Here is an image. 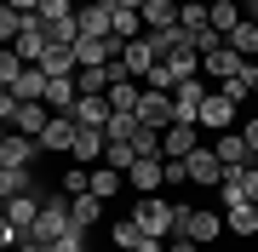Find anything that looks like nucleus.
<instances>
[{"mask_svg":"<svg viewBox=\"0 0 258 252\" xmlns=\"http://www.w3.org/2000/svg\"><path fill=\"white\" fill-rule=\"evenodd\" d=\"M75 98H81V86H75V75H57V80H46V109L52 115H75Z\"/></svg>","mask_w":258,"mask_h":252,"instance_id":"ddd939ff","label":"nucleus"},{"mask_svg":"<svg viewBox=\"0 0 258 252\" xmlns=\"http://www.w3.org/2000/svg\"><path fill=\"white\" fill-rule=\"evenodd\" d=\"M6 6H12V12H35L40 0H6Z\"/></svg>","mask_w":258,"mask_h":252,"instance_id":"de8ad7c7","label":"nucleus"},{"mask_svg":"<svg viewBox=\"0 0 258 252\" xmlns=\"http://www.w3.org/2000/svg\"><path fill=\"white\" fill-rule=\"evenodd\" d=\"M207 12H212V35H230V29L247 18V12H241V0H212Z\"/></svg>","mask_w":258,"mask_h":252,"instance_id":"cd10ccee","label":"nucleus"},{"mask_svg":"<svg viewBox=\"0 0 258 252\" xmlns=\"http://www.w3.org/2000/svg\"><path fill=\"white\" fill-rule=\"evenodd\" d=\"M184 172H189V184H201V189H218V178H224V160L212 155V143H201V149H189V155H184Z\"/></svg>","mask_w":258,"mask_h":252,"instance_id":"423d86ee","label":"nucleus"},{"mask_svg":"<svg viewBox=\"0 0 258 252\" xmlns=\"http://www.w3.org/2000/svg\"><path fill=\"white\" fill-rule=\"evenodd\" d=\"M52 252H92V246H86V229H81V224H69V229L52 241Z\"/></svg>","mask_w":258,"mask_h":252,"instance_id":"c9c22d12","label":"nucleus"},{"mask_svg":"<svg viewBox=\"0 0 258 252\" xmlns=\"http://www.w3.org/2000/svg\"><path fill=\"white\" fill-rule=\"evenodd\" d=\"M218 92H224V98H230V103H235V109H241V103H247V98H252V86H247V80H241V75H230V80H218Z\"/></svg>","mask_w":258,"mask_h":252,"instance_id":"ea45409f","label":"nucleus"},{"mask_svg":"<svg viewBox=\"0 0 258 252\" xmlns=\"http://www.w3.org/2000/svg\"><path fill=\"white\" fill-rule=\"evenodd\" d=\"M75 63H81V69L115 63V46H109V40H98V35H81V40H75Z\"/></svg>","mask_w":258,"mask_h":252,"instance_id":"412c9836","label":"nucleus"},{"mask_svg":"<svg viewBox=\"0 0 258 252\" xmlns=\"http://www.w3.org/2000/svg\"><path fill=\"white\" fill-rule=\"evenodd\" d=\"M241 69V52H230V46H212V52H201V75L207 80H230Z\"/></svg>","mask_w":258,"mask_h":252,"instance_id":"dca6fc26","label":"nucleus"},{"mask_svg":"<svg viewBox=\"0 0 258 252\" xmlns=\"http://www.w3.org/2000/svg\"><path fill=\"white\" fill-rule=\"evenodd\" d=\"M69 218H75L81 229H92L98 218H103V201H98V195H75V201H69Z\"/></svg>","mask_w":258,"mask_h":252,"instance_id":"c756f323","label":"nucleus"},{"mask_svg":"<svg viewBox=\"0 0 258 252\" xmlns=\"http://www.w3.org/2000/svg\"><path fill=\"white\" fill-rule=\"evenodd\" d=\"M75 132H81L75 115H52L46 132H40V149H46V155H69V149H75Z\"/></svg>","mask_w":258,"mask_h":252,"instance_id":"9d476101","label":"nucleus"},{"mask_svg":"<svg viewBox=\"0 0 258 252\" xmlns=\"http://www.w3.org/2000/svg\"><path fill=\"white\" fill-rule=\"evenodd\" d=\"M126 184L138 189V195H161V184H166V166H161V155H138L126 166Z\"/></svg>","mask_w":258,"mask_h":252,"instance_id":"6e6552de","label":"nucleus"},{"mask_svg":"<svg viewBox=\"0 0 258 252\" xmlns=\"http://www.w3.org/2000/svg\"><path fill=\"white\" fill-rule=\"evenodd\" d=\"M241 138H247V149H252V160H258V115H252V121H241Z\"/></svg>","mask_w":258,"mask_h":252,"instance_id":"37998d69","label":"nucleus"},{"mask_svg":"<svg viewBox=\"0 0 258 252\" xmlns=\"http://www.w3.org/2000/svg\"><path fill=\"white\" fill-rule=\"evenodd\" d=\"M178 6H184V0H178Z\"/></svg>","mask_w":258,"mask_h":252,"instance_id":"864d4df0","label":"nucleus"},{"mask_svg":"<svg viewBox=\"0 0 258 252\" xmlns=\"http://www.w3.org/2000/svg\"><path fill=\"white\" fill-rule=\"evenodd\" d=\"M75 18H81V35H98V40H109V23H115V12L103 6V0H86V6H75Z\"/></svg>","mask_w":258,"mask_h":252,"instance_id":"4468645a","label":"nucleus"},{"mask_svg":"<svg viewBox=\"0 0 258 252\" xmlns=\"http://www.w3.org/2000/svg\"><path fill=\"white\" fill-rule=\"evenodd\" d=\"M195 126H212V138H218V132H230L235 126V103L218 92V86H212V92L201 98V115H195Z\"/></svg>","mask_w":258,"mask_h":252,"instance_id":"0eeeda50","label":"nucleus"},{"mask_svg":"<svg viewBox=\"0 0 258 252\" xmlns=\"http://www.w3.org/2000/svg\"><path fill=\"white\" fill-rule=\"evenodd\" d=\"M178 235L195 246H207V241H218L224 235V212H201V206H184V218H178Z\"/></svg>","mask_w":258,"mask_h":252,"instance_id":"f03ea898","label":"nucleus"},{"mask_svg":"<svg viewBox=\"0 0 258 252\" xmlns=\"http://www.w3.org/2000/svg\"><path fill=\"white\" fill-rule=\"evenodd\" d=\"M18 29H23V12L0 6V46H12V40H18Z\"/></svg>","mask_w":258,"mask_h":252,"instance_id":"e433bc0d","label":"nucleus"},{"mask_svg":"<svg viewBox=\"0 0 258 252\" xmlns=\"http://www.w3.org/2000/svg\"><path fill=\"white\" fill-rule=\"evenodd\" d=\"M23 69H29V63H23V57H18V52H12V46H0V80H6V86H12V80H18V75H23Z\"/></svg>","mask_w":258,"mask_h":252,"instance_id":"4c0bfd02","label":"nucleus"},{"mask_svg":"<svg viewBox=\"0 0 258 252\" xmlns=\"http://www.w3.org/2000/svg\"><path fill=\"white\" fill-rule=\"evenodd\" d=\"M0 92H6V80H0Z\"/></svg>","mask_w":258,"mask_h":252,"instance_id":"3c124183","label":"nucleus"},{"mask_svg":"<svg viewBox=\"0 0 258 252\" xmlns=\"http://www.w3.org/2000/svg\"><path fill=\"white\" fill-rule=\"evenodd\" d=\"M224 229H235V235H258V206H252V201L224 206Z\"/></svg>","mask_w":258,"mask_h":252,"instance_id":"a878e982","label":"nucleus"},{"mask_svg":"<svg viewBox=\"0 0 258 252\" xmlns=\"http://www.w3.org/2000/svg\"><path fill=\"white\" fill-rule=\"evenodd\" d=\"M212 155L224 160V172H230V166H247V160H252V149H247V138H241V132H218V138H212Z\"/></svg>","mask_w":258,"mask_h":252,"instance_id":"2eb2a0df","label":"nucleus"},{"mask_svg":"<svg viewBox=\"0 0 258 252\" xmlns=\"http://www.w3.org/2000/svg\"><path fill=\"white\" fill-rule=\"evenodd\" d=\"M178 218H184V206H178V201L144 195V201H138V212H132V224H138L144 235H155V241H172V235H178Z\"/></svg>","mask_w":258,"mask_h":252,"instance_id":"f257e3e1","label":"nucleus"},{"mask_svg":"<svg viewBox=\"0 0 258 252\" xmlns=\"http://www.w3.org/2000/svg\"><path fill=\"white\" fill-rule=\"evenodd\" d=\"M132 132H138V115H109V126H103V138H109V143H126Z\"/></svg>","mask_w":258,"mask_h":252,"instance_id":"72a5a7b5","label":"nucleus"},{"mask_svg":"<svg viewBox=\"0 0 258 252\" xmlns=\"http://www.w3.org/2000/svg\"><path fill=\"white\" fill-rule=\"evenodd\" d=\"M75 6H86V0H75Z\"/></svg>","mask_w":258,"mask_h":252,"instance_id":"603ef678","label":"nucleus"},{"mask_svg":"<svg viewBox=\"0 0 258 252\" xmlns=\"http://www.w3.org/2000/svg\"><path fill=\"white\" fill-rule=\"evenodd\" d=\"M18 109H23L18 98H12V92H0V121H6V126H12V115H18Z\"/></svg>","mask_w":258,"mask_h":252,"instance_id":"c03bdc74","label":"nucleus"},{"mask_svg":"<svg viewBox=\"0 0 258 252\" xmlns=\"http://www.w3.org/2000/svg\"><path fill=\"white\" fill-rule=\"evenodd\" d=\"M189 149H201V126H178V121H172V126L161 132V155H166V160H184Z\"/></svg>","mask_w":258,"mask_h":252,"instance_id":"9b49d317","label":"nucleus"},{"mask_svg":"<svg viewBox=\"0 0 258 252\" xmlns=\"http://www.w3.org/2000/svg\"><path fill=\"white\" fill-rule=\"evenodd\" d=\"M18 241H23V229L12 224V218H0V252H12V246H18Z\"/></svg>","mask_w":258,"mask_h":252,"instance_id":"79ce46f5","label":"nucleus"},{"mask_svg":"<svg viewBox=\"0 0 258 252\" xmlns=\"http://www.w3.org/2000/svg\"><path fill=\"white\" fill-rule=\"evenodd\" d=\"M109 241H115V252H138V241H144V229L132 224V218H115V229H109Z\"/></svg>","mask_w":258,"mask_h":252,"instance_id":"2f4dec72","label":"nucleus"},{"mask_svg":"<svg viewBox=\"0 0 258 252\" xmlns=\"http://www.w3.org/2000/svg\"><path fill=\"white\" fill-rule=\"evenodd\" d=\"M103 98H109V109H115V115H138V98H144V86L132 80V75H120V80H115Z\"/></svg>","mask_w":258,"mask_h":252,"instance_id":"6ab92c4d","label":"nucleus"},{"mask_svg":"<svg viewBox=\"0 0 258 252\" xmlns=\"http://www.w3.org/2000/svg\"><path fill=\"white\" fill-rule=\"evenodd\" d=\"M212 92V86L201 80V75H195V80H178L172 86V121L178 126H195V115H201V98Z\"/></svg>","mask_w":258,"mask_h":252,"instance_id":"7ed1b4c3","label":"nucleus"},{"mask_svg":"<svg viewBox=\"0 0 258 252\" xmlns=\"http://www.w3.org/2000/svg\"><path fill=\"white\" fill-rule=\"evenodd\" d=\"M166 252H201L195 241H184V235H172V241H166Z\"/></svg>","mask_w":258,"mask_h":252,"instance_id":"a18cd8bd","label":"nucleus"},{"mask_svg":"<svg viewBox=\"0 0 258 252\" xmlns=\"http://www.w3.org/2000/svg\"><path fill=\"white\" fill-rule=\"evenodd\" d=\"M120 178H126V172H115V166H103V160H98V166H92V189H86V195L115 201V195H120Z\"/></svg>","mask_w":258,"mask_h":252,"instance_id":"bb28decb","label":"nucleus"},{"mask_svg":"<svg viewBox=\"0 0 258 252\" xmlns=\"http://www.w3.org/2000/svg\"><path fill=\"white\" fill-rule=\"evenodd\" d=\"M138 126H155V132L172 126V92H149V86H144V98H138Z\"/></svg>","mask_w":258,"mask_h":252,"instance_id":"1a4fd4ad","label":"nucleus"},{"mask_svg":"<svg viewBox=\"0 0 258 252\" xmlns=\"http://www.w3.org/2000/svg\"><path fill=\"white\" fill-rule=\"evenodd\" d=\"M132 160H138V155H132V143H109V149H103V166H115V172H126Z\"/></svg>","mask_w":258,"mask_h":252,"instance_id":"58836bf2","label":"nucleus"},{"mask_svg":"<svg viewBox=\"0 0 258 252\" xmlns=\"http://www.w3.org/2000/svg\"><path fill=\"white\" fill-rule=\"evenodd\" d=\"M178 23H184V29H189V40H195L201 29H212V12L201 6V0H184V6H178Z\"/></svg>","mask_w":258,"mask_h":252,"instance_id":"7c9ffc66","label":"nucleus"},{"mask_svg":"<svg viewBox=\"0 0 258 252\" xmlns=\"http://www.w3.org/2000/svg\"><path fill=\"white\" fill-rule=\"evenodd\" d=\"M0 6H6V0H0Z\"/></svg>","mask_w":258,"mask_h":252,"instance_id":"5fc2aeb1","label":"nucleus"},{"mask_svg":"<svg viewBox=\"0 0 258 252\" xmlns=\"http://www.w3.org/2000/svg\"><path fill=\"white\" fill-rule=\"evenodd\" d=\"M23 189H35V172H18V166H0V206L12 195H23Z\"/></svg>","mask_w":258,"mask_h":252,"instance_id":"c85d7f7f","label":"nucleus"},{"mask_svg":"<svg viewBox=\"0 0 258 252\" xmlns=\"http://www.w3.org/2000/svg\"><path fill=\"white\" fill-rule=\"evenodd\" d=\"M86 189H92V166H81V160H75V166L63 172V195L75 201V195H86Z\"/></svg>","mask_w":258,"mask_h":252,"instance_id":"473e14b6","label":"nucleus"},{"mask_svg":"<svg viewBox=\"0 0 258 252\" xmlns=\"http://www.w3.org/2000/svg\"><path fill=\"white\" fill-rule=\"evenodd\" d=\"M40 155L46 149H40V138H29V132H6V143H0V166H18V172H29Z\"/></svg>","mask_w":258,"mask_h":252,"instance_id":"20e7f679","label":"nucleus"},{"mask_svg":"<svg viewBox=\"0 0 258 252\" xmlns=\"http://www.w3.org/2000/svg\"><path fill=\"white\" fill-rule=\"evenodd\" d=\"M75 46H46V57H40V75L46 80H57V75H75Z\"/></svg>","mask_w":258,"mask_h":252,"instance_id":"5701e85b","label":"nucleus"},{"mask_svg":"<svg viewBox=\"0 0 258 252\" xmlns=\"http://www.w3.org/2000/svg\"><path fill=\"white\" fill-rule=\"evenodd\" d=\"M40 18H46V23H57V18H75V0H40Z\"/></svg>","mask_w":258,"mask_h":252,"instance_id":"a19ab883","label":"nucleus"},{"mask_svg":"<svg viewBox=\"0 0 258 252\" xmlns=\"http://www.w3.org/2000/svg\"><path fill=\"white\" fill-rule=\"evenodd\" d=\"M178 23V0H144V35L149 29H172Z\"/></svg>","mask_w":258,"mask_h":252,"instance_id":"393cba45","label":"nucleus"},{"mask_svg":"<svg viewBox=\"0 0 258 252\" xmlns=\"http://www.w3.org/2000/svg\"><path fill=\"white\" fill-rule=\"evenodd\" d=\"M103 149H109V138H103V132H92V126H81V132H75V160H81V166H98V160H103Z\"/></svg>","mask_w":258,"mask_h":252,"instance_id":"f3484780","label":"nucleus"},{"mask_svg":"<svg viewBox=\"0 0 258 252\" xmlns=\"http://www.w3.org/2000/svg\"><path fill=\"white\" fill-rule=\"evenodd\" d=\"M126 143H132V155H161V132L155 126H138Z\"/></svg>","mask_w":258,"mask_h":252,"instance_id":"f704fd0d","label":"nucleus"},{"mask_svg":"<svg viewBox=\"0 0 258 252\" xmlns=\"http://www.w3.org/2000/svg\"><path fill=\"white\" fill-rule=\"evenodd\" d=\"M40 201H46V189H23V195H12L6 206H0V218H12V224L23 229V241H29V229H35V218H40Z\"/></svg>","mask_w":258,"mask_h":252,"instance_id":"39448f33","label":"nucleus"},{"mask_svg":"<svg viewBox=\"0 0 258 252\" xmlns=\"http://www.w3.org/2000/svg\"><path fill=\"white\" fill-rule=\"evenodd\" d=\"M109 98H75V126H92V132H103L109 126Z\"/></svg>","mask_w":258,"mask_h":252,"instance_id":"a211bd4d","label":"nucleus"},{"mask_svg":"<svg viewBox=\"0 0 258 252\" xmlns=\"http://www.w3.org/2000/svg\"><path fill=\"white\" fill-rule=\"evenodd\" d=\"M6 132H12V126H6V121H0V143H6Z\"/></svg>","mask_w":258,"mask_h":252,"instance_id":"8fccbe9b","label":"nucleus"},{"mask_svg":"<svg viewBox=\"0 0 258 252\" xmlns=\"http://www.w3.org/2000/svg\"><path fill=\"white\" fill-rule=\"evenodd\" d=\"M120 63H126V75H132V80H144L149 69L161 63V57H155V46H149V40L138 35V40H126V46H120Z\"/></svg>","mask_w":258,"mask_h":252,"instance_id":"f8f14e48","label":"nucleus"},{"mask_svg":"<svg viewBox=\"0 0 258 252\" xmlns=\"http://www.w3.org/2000/svg\"><path fill=\"white\" fill-rule=\"evenodd\" d=\"M6 92L18 98V103H40V98H46V75H40V63H29L23 75H18V80L6 86Z\"/></svg>","mask_w":258,"mask_h":252,"instance_id":"aec40b11","label":"nucleus"},{"mask_svg":"<svg viewBox=\"0 0 258 252\" xmlns=\"http://www.w3.org/2000/svg\"><path fill=\"white\" fill-rule=\"evenodd\" d=\"M46 121H52L46 103H23V109L12 115V132H29V138H40V132H46Z\"/></svg>","mask_w":258,"mask_h":252,"instance_id":"4be33fe9","label":"nucleus"},{"mask_svg":"<svg viewBox=\"0 0 258 252\" xmlns=\"http://www.w3.org/2000/svg\"><path fill=\"white\" fill-rule=\"evenodd\" d=\"M241 12H247V18H252V23H258V0H241Z\"/></svg>","mask_w":258,"mask_h":252,"instance_id":"09e8293b","label":"nucleus"},{"mask_svg":"<svg viewBox=\"0 0 258 252\" xmlns=\"http://www.w3.org/2000/svg\"><path fill=\"white\" fill-rule=\"evenodd\" d=\"M224 46H230V52H241V57H258V23H252V18H241L230 35H224Z\"/></svg>","mask_w":258,"mask_h":252,"instance_id":"b1692460","label":"nucleus"},{"mask_svg":"<svg viewBox=\"0 0 258 252\" xmlns=\"http://www.w3.org/2000/svg\"><path fill=\"white\" fill-rule=\"evenodd\" d=\"M12 252H52V246H46V241H18Z\"/></svg>","mask_w":258,"mask_h":252,"instance_id":"49530a36","label":"nucleus"}]
</instances>
